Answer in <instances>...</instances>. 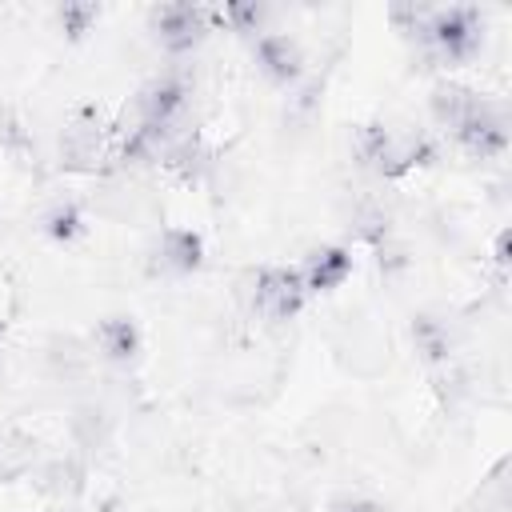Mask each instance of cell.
Wrapping results in <instances>:
<instances>
[{
	"instance_id": "cell-11",
	"label": "cell",
	"mask_w": 512,
	"mask_h": 512,
	"mask_svg": "<svg viewBox=\"0 0 512 512\" xmlns=\"http://www.w3.org/2000/svg\"><path fill=\"white\" fill-rule=\"evenodd\" d=\"M96 344H100V352L108 360H132L136 348H140V332H136V324L128 316H108L96 328Z\"/></svg>"
},
{
	"instance_id": "cell-5",
	"label": "cell",
	"mask_w": 512,
	"mask_h": 512,
	"mask_svg": "<svg viewBox=\"0 0 512 512\" xmlns=\"http://www.w3.org/2000/svg\"><path fill=\"white\" fill-rule=\"evenodd\" d=\"M184 104H188V80L176 76V72H164V76H156L140 88V124L172 132Z\"/></svg>"
},
{
	"instance_id": "cell-9",
	"label": "cell",
	"mask_w": 512,
	"mask_h": 512,
	"mask_svg": "<svg viewBox=\"0 0 512 512\" xmlns=\"http://www.w3.org/2000/svg\"><path fill=\"white\" fill-rule=\"evenodd\" d=\"M432 116H436V124L440 128H448V132H456L480 104H484V96L480 92H472V88H464V84H456V80H440L436 88H432Z\"/></svg>"
},
{
	"instance_id": "cell-16",
	"label": "cell",
	"mask_w": 512,
	"mask_h": 512,
	"mask_svg": "<svg viewBox=\"0 0 512 512\" xmlns=\"http://www.w3.org/2000/svg\"><path fill=\"white\" fill-rule=\"evenodd\" d=\"M496 264H508V232L496 236Z\"/></svg>"
},
{
	"instance_id": "cell-2",
	"label": "cell",
	"mask_w": 512,
	"mask_h": 512,
	"mask_svg": "<svg viewBox=\"0 0 512 512\" xmlns=\"http://www.w3.org/2000/svg\"><path fill=\"white\" fill-rule=\"evenodd\" d=\"M420 32L428 36V44L436 48L440 60L460 64V60L476 56V48H480V12L468 8V4L436 8V12H428Z\"/></svg>"
},
{
	"instance_id": "cell-13",
	"label": "cell",
	"mask_w": 512,
	"mask_h": 512,
	"mask_svg": "<svg viewBox=\"0 0 512 512\" xmlns=\"http://www.w3.org/2000/svg\"><path fill=\"white\" fill-rule=\"evenodd\" d=\"M224 20H228L236 32H256L260 20H264V8H260V4H228V8H224Z\"/></svg>"
},
{
	"instance_id": "cell-3",
	"label": "cell",
	"mask_w": 512,
	"mask_h": 512,
	"mask_svg": "<svg viewBox=\"0 0 512 512\" xmlns=\"http://www.w3.org/2000/svg\"><path fill=\"white\" fill-rule=\"evenodd\" d=\"M308 300V288L300 280V268H284V264H268L256 272L252 280V312H260L264 320H292Z\"/></svg>"
},
{
	"instance_id": "cell-14",
	"label": "cell",
	"mask_w": 512,
	"mask_h": 512,
	"mask_svg": "<svg viewBox=\"0 0 512 512\" xmlns=\"http://www.w3.org/2000/svg\"><path fill=\"white\" fill-rule=\"evenodd\" d=\"M328 512H384V508L376 500H368V496H340V500H332Z\"/></svg>"
},
{
	"instance_id": "cell-1",
	"label": "cell",
	"mask_w": 512,
	"mask_h": 512,
	"mask_svg": "<svg viewBox=\"0 0 512 512\" xmlns=\"http://www.w3.org/2000/svg\"><path fill=\"white\" fill-rule=\"evenodd\" d=\"M356 152L372 172H380L388 180L404 176V172H412L436 156V148L428 144L424 132H396L388 124H364L356 136Z\"/></svg>"
},
{
	"instance_id": "cell-6",
	"label": "cell",
	"mask_w": 512,
	"mask_h": 512,
	"mask_svg": "<svg viewBox=\"0 0 512 512\" xmlns=\"http://www.w3.org/2000/svg\"><path fill=\"white\" fill-rule=\"evenodd\" d=\"M452 136L464 152H472L480 160H492V156H504V148H508V120L492 100H484Z\"/></svg>"
},
{
	"instance_id": "cell-4",
	"label": "cell",
	"mask_w": 512,
	"mask_h": 512,
	"mask_svg": "<svg viewBox=\"0 0 512 512\" xmlns=\"http://www.w3.org/2000/svg\"><path fill=\"white\" fill-rule=\"evenodd\" d=\"M208 20H212V12L200 8V4H180V0H176V4L152 8V32H156L160 48L172 52V56L192 52V48L204 40Z\"/></svg>"
},
{
	"instance_id": "cell-7",
	"label": "cell",
	"mask_w": 512,
	"mask_h": 512,
	"mask_svg": "<svg viewBox=\"0 0 512 512\" xmlns=\"http://www.w3.org/2000/svg\"><path fill=\"white\" fill-rule=\"evenodd\" d=\"M256 64L268 80L276 84H292L300 72H304V52L292 36L284 32H260L256 36Z\"/></svg>"
},
{
	"instance_id": "cell-15",
	"label": "cell",
	"mask_w": 512,
	"mask_h": 512,
	"mask_svg": "<svg viewBox=\"0 0 512 512\" xmlns=\"http://www.w3.org/2000/svg\"><path fill=\"white\" fill-rule=\"evenodd\" d=\"M72 224H76V216H72V212H56V216H52V236H68V232H72Z\"/></svg>"
},
{
	"instance_id": "cell-8",
	"label": "cell",
	"mask_w": 512,
	"mask_h": 512,
	"mask_svg": "<svg viewBox=\"0 0 512 512\" xmlns=\"http://www.w3.org/2000/svg\"><path fill=\"white\" fill-rule=\"evenodd\" d=\"M348 276H352V252L340 248V244L312 248L308 260L300 264V280H304L308 292H332V288H340Z\"/></svg>"
},
{
	"instance_id": "cell-10",
	"label": "cell",
	"mask_w": 512,
	"mask_h": 512,
	"mask_svg": "<svg viewBox=\"0 0 512 512\" xmlns=\"http://www.w3.org/2000/svg\"><path fill=\"white\" fill-rule=\"evenodd\" d=\"M156 260L168 272H196L204 260V240L192 228H164L156 244Z\"/></svg>"
},
{
	"instance_id": "cell-12",
	"label": "cell",
	"mask_w": 512,
	"mask_h": 512,
	"mask_svg": "<svg viewBox=\"0 0 512 512\" xmlns=\"http://www.w3.org/2000/svg\"><path fill=\"white\" fill-rule=\"evenodd\" d=\"M96 16H100V8H92V4H64L60 8V24L68 36H84Z\"/></svg>"
}]
</instances>
